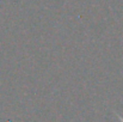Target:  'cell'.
<instances>
[{
  "label": "cell",
  "mask_w": 123,
  "mask_h": 122,
  "mask_svg": "<svg viewBox=\"0 0 123 122\" xmlns=\"http://www.w3.org/2000/svg\"><path fill=\"white\" fill-rule=\"evenodd\" d=\"M116 115H117V117H118V119L121 120V122H123V117H122V116H121V115H118L117 113H116Z\"/></svg>",
  "instance_id": "cell-1"
}]
</instances>
